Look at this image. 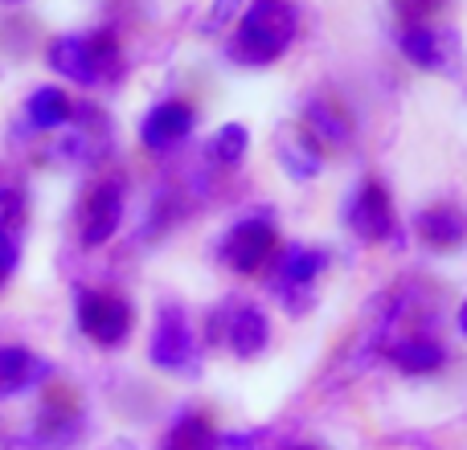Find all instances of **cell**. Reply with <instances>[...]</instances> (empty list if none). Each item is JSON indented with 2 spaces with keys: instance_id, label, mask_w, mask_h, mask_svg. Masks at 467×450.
<instances>
[{
  "instance_id": "cell-1",
  "label": "cell",
  "mask_w": 467,
  "mask_h": 450,
  "mask_svg": "<svg viewBox=\"0 0 467 450\" xmlns=\"http://www.w3.org/2000/svg\"><path fill=\"white\" fill-rule=\"evenodd\" d=\"M46 66L62 82L82 90L115 87L128 74V57H123V41L115 29H74L54 33L46 41Z\"/></svg>"
},
{
  "instance_id": "cell-2",
  "label": "cell",
  "mask_w": 467,
  "mask_h": 450,
  "mask_svg": "<svg viewBox=\"0 0 467 450\" xmlns=\"http://www.w3.org/2000/svg\"><path fill=\"white\" fill-rule=\"evenodd\" d=\"M299 41V8L291 0H250L226 37V62L242 70H266L283 62Z\"/></svg>"
},
{
  "instance_id": "cell-3",
  "label": "cell",
  "mask_w": 467,
  "mask_h": 450,
  "mask_svg": "<svg viewBox=\"0 0 467 450\" xmlns=\"http://www.w3.org/2000/svg\"><path fill=\"white\" fill-rule=\"evenodd\" d=\"M148 364L164 377L197 381L205 369V336L197 332V320L181 299H164L148 328Z\"/></svg>"
},
{
  "instance_id": "cell-4",
  "label": "cell",
  "mask_w": 467,
  "mask_h": 450,
  "mask_svg": "<svg viewBox=\"0 0 467 450\" xmlns=\"http://www.w3.org/2000/svg\"><path fill=\"white\" fill-rule=\"evenodd\" d=\"M332 266V250L316 241H283L279 258L263 274V287L275 295V303L287 312V320H304L320 303V279Z\"/></svg>"
},
{
  "instance_id": "cell-5",
  "label": "cell",
  "mask_w": 467,
  "mask_h": 450,
  "mask_svg": "<svg viewBox=\"0 0 467 450\" xmlns=\"http://www.w3.org/2000/svg\"><path fill=\"white\" fill-rule=\"evenodd\" d=\"M205 344H218L226 356L250 364L258 356H266V348L275 344V323L258 299H226L222 307H213L205 320Z\"/></svg>"
},
{
  "instance_id": "cell-6",
  "label": "cell",
  "mask_w": 467,
  "mask_h": 450,
  "mask_svg": "<svg viewBox=\"0 0 467 450\" xmlns=\"http://www.w3.org/2000/svg\"><path fill=\"white\" fill-rule=\"evenodd\" d=\"M283 238H279V225L266 210L254 213H242L234 218L218 238V262L226 266L230 274L238 279H263L271 271V262L279 258Z\"/></svg>"
},
{
  "instance_id": "cell-7",
  "label": "cell",
  "mask_w": 467,
  "mask_h": 450,
  "mask_svg": "<svg viewBox=\"0 0 467 450\" xmlns=\"http://www.w3.org/2000/svg\"><path fill=\"white\" fill-rule=\"evenodd\" d=\"M345 230L353 233L365 246H386V250H402L406 246V230L398 221V205L394 193L381 177H361L345 197Z\"/></svg>"
},
{
  "instance_id": "cell-8",
  "label": "cell",
  "mask_w": 467,
  "mask_h": 450,
  "mask_svg": "<svg viewBox=\"0 0 467 450\" xmlns=\"http://www.w3.org/2000/svg\"><path fill=\"white\" fill-rule=\"evenodd\" d=\"M74 323L103 353H119L136 336V303L115 287H78L74 291Z\"/></svg>"
},
{
  "instance_id": "cell-9",
  "label": "cell",
  "mask_w": 467,
  "mask_h": 450,
  "mask_svg": "<svg viewBox=\"0 0 467 450\" xmlns=\"http://www.w3.org/2000/svg\"><path fill=\"white\" fill-rule=\"evenodd\" d=\"M398 54L422 74H439V78H460L467 54H463V37L455 25L443 21H402L398 29Z\"/></svg>"
},
{
  "instance_id": "cell-10",
  "label": "cell",
  "mask_w": 467,
  "mask_h": 450,
  "mask_svg": "<svg viewBox=\"0 0 467 450\" xmlns=\"http://www.w3.org/2000/svg\"><path fill=\"white\" fill-rule=\"evenodd\" d=\"M128 221V185L123 177H95L78 197L74 210V230H78L82 250H103L119 238Z\"/></svg>"
},
{
  "instance_id": "cell-11",
  "label": "cell",
  "mask_w": 467,
  "mask_h": 450,
  "mask_svg": "<svg viewBox=\"0 0 467 450\" xmlns=\"http://www.w3.org/2000/svg\"><path fill=\"white\" fill-rule=\"evenodd\" d=\"M197 123H202V107L185 95H169V98H161V103H152L144 111L136 139L148 156H169V152H177V148H185L189 139H193Z\"/></svg>"
},
{
  "instance_id": "cell-12",
  "label": "cell",
  "mask_w": 467,
  "mask_h": 450,
  "mask_svg": "<svg viewBox=\"0 0 467 450\" xmlns=\"http://www.w3.org/2000/svg\"><path fill=\"white\" fill-rule=\"evenodd\" d=\"M37 418H33L29 435L37 438L41 450H74L87 435V410L78 405V397L66 385H49L46 394H37Z\"/></svg>"
},
{
  "instance_id": "cell-13",
  "label": "cell",
  "mask_w": 467,
  "mask_h": 450,
  "mask_svg": "<svg viewBox=\"0 0 467 450\" xmlns=\"http://www.w3.org/2000/svg\"><path fill=\"white\" fill-rule=\"evenodd\" d=\"M54 385V364L41 353H33L21 340L0 344V402H16L29 394H46Z\"/></svg>"
},
{
  "instance_id": "cell-14",
  "label": "cell",
  "mask_w": 467,
  "mask_h": 450,
  "mask_svg": "<svg viewBox=\"0 0 467 450\" xmlns=\"http://www.w3.org/2000/svg\"><path fill=\"white\" fill-rule=\"evenodd\" d=\"M378 356H386L402 377H435L451 364V348L431 332H394Z\"/></svg>"
},
{
  "instance_id": "cell-15",
  "label": "cell",
  "mask_w": 467,
  "mask_h": 450,
  "mask_svg": "<svg viewBox=\"0 0 467 450\" xmlns=\"http://www.w3.org/2000/svg\"><path fill=\"white\" fill-rule=\"evenodd\" d=\"M296 123L324 148V152H340V148H348L357 136L353 115H348V107L340 103L337 95H312Z\"/></svg>"
},
{
  "instance_id": "cell-16",
  "label": "cell",
  "mask_w": 467,
  "mask_h": 450,
  "mask_svg": "<svg viewBox=\"0 0 467 450\" xmlns=\"http://www.w3.org/2000/svg\"><path fill=\"white\" fill-rule=\"evenodd\" d=\"M410 233L435 254H455V250L467 246V210L455 201L422 205L410 218Z\"/></svg>"
},
{
  "instance_id": "cell-17",
  "label": "cell",
  "mask_w": 467,
  "mask_h": 450,
  "mask_svg": "<svg viewBox=\"0 0 467 450\" xmlns=\"http://www.w3.org/2000/svg\"><path fill=\"white\" fill-rule=\"evenodd\" d=\"M78 115V103L70 98V90L57 87V82H37L29 87V95L21 98V123L33 136H54V131H66Z\"/></svg>"
},
{
  "instance_id": "cell-18",
  "label": "cell",
  "mask_w": 467,
  "mask_h": 450,
  "mask_svg": "<svg viewBox=\"0 0 467 450\" xmlns=\"http://www.w3.org/2000/svg\"><path fill=\"white\" fill-rule=\"evenodd\" d=\"M275 164H279V172L291 185H312L324 172V164H328V152L296 123V128L279 131V139H275Z\"/></svg>"
},
{
  "instance_id": "cell-19",
  "label": "cell",
  "mask_w": 467,
  "mask_h": 450,
  "mask_svg": "<svg viewBox=\"0 0 467 450\" xmlns=\"http://www.w3.org/2000/svg\"><path fill=\"white\" fill-rule=\"evenodd\" d=\"M218 422H213L210 410H181L177 418L164 426L161 435V450H218Z\"/></svg>"
},
{
  "instance_id": "cell-20",
  "label": "cell",
  "mask_w": 467,
  "mask_h": 450,
  "mask_svg": "<svg viewBox=\"0 0 467 450\" xmlns=\"http://www.w3.org/2000/svg\"><path fill=\"white\" fill-rule=\"evenodd\" d=\"M250 144H254V139H250L246 123L226 119L210 131V139H205V160L222 172H238L242 164L250 160Z\"/></svg>"
},
{
  "instance_id": "cell-21",
  "label": "cell",
  "mask_w": 467,
  "mask_h": 450,
  "mask_svg": "<svg viewBox=\"0 0 467 450\" xmlns=\"http://www.w3.org/2000/svg\"><path fill=\"white\" fill-rule=\"evenodd\" d=\"M250 0H213L210 5V16H205V33H226L238 25V16L246 13Z\"/></svg>"
},
{
  "instance_id": "cell-22",
  "label": "cell",
  "mask_w": 467,
  "mask_h": 450,
  "mask_svg": "<svg viewBox=\"0 0 467 450\" xmlns=\"http://www.w3.org/2000/svg\"><path fill=\"white\" fill-rule=\"evenodd\" d=\"M16 266H21V230L0 225V274H5V279H13Z\"/></svg>"
},
{
  "instance_id": "cell-23",
  "label": "cell",
  "mask_w": 467,
  "mask_h": 450,
  "mask_svg": "<svg viewBox=\"0 0 467 450\" xmlns=\"http://www.w3.org/2000/svg\"><path fill=\"white\" fill-rule=\"evenodd\" d=\"M218 450H266L258 430H230L218 438Z\"/></svg>"
},
{
  "instance_id": "cell-24",
  "label": "cell",
  "mask_w": 467,
  "mask_h": 450,
  "mask_svg": "<svg viewBox=\"0 0 467 450\" xmlns=\"http://www.w3.org/2000/svg\"><path fill=\"white\" fill-rule=\"evenodd\" d=\"M402 5V13H406V21H427L431 13H435L443 0H398Z\"/></svg>"
},
{
  "instance_id": "cell-25",
  "label": "cell",
  "mask_w": 467,
  "mask_h": 450,
  "mask_svg": "<svg viewBox=\"0 0 467 450\" xmlns=\"http://www.w3.org/2000/svg\"><path fill=\"white\" fill-rule=\"evenodd\" d=\"M0 450H41L37 438L29 435V430H21V435H8L5 443H0Z\"/></svg>"
},
{
  "instance_id": "cell-26",
  "label": "cell",
  "mask_w": 467,
  "mask_h": 450,
  "mask_svg": "<svg viewBox=\"0 0 467 450\" xmlns=\"http://www.w3.org/2000/svg\"><path fill=\"white\" fill-rule=\"evenodd\" d=\"M455 332L467 340V295H463V303H460V312H455Z\"/></svg>"
},
{
  "instance_id": "cell-27",
  "label": "cell",
  "mask_w": 467,
  "mask_h": 450,
  "mask_svg": "<svg viewBox=\"0 0 467 450\" xmlns=\"http://www.w3.org/2000/svg\"><path fill=\"white\" fill-rule=\"evenodd\" d=\"M283 450H324V446H316V443H287Z\"/></svg>"
},
{
  "instance_id": "cell-28",
  "label": "cell",
  "mask_w": 467,
  "mask_h": 450,
  "mask_svg": "<svg viewBox=\"0 0 467 450\" xmlns=\"http://www.w3.org/2000/svg\"><path fill=\"white\" fill-rule=\"evenodd\" d=\"M107 450H128V443H115V446H107Z\"/></svg>"
},
{
  "instance_id": "cell-29",
  "label": "cell",
  "mask_w": 467,
  "mask_h": 450,
  "mask_svg": "<svg viewBox=\"0 0 467 450\" xmlns=\"http://www.w3.org/2000/svg\"><path fill=\"white\" fill-rule=\"evenodd\" d=\"M8 287V279H5V274H0V291H5Z\"/></svg>"
}]
</instances>
